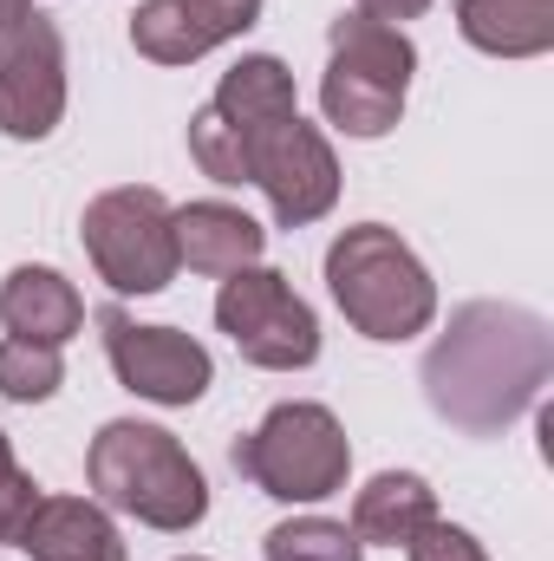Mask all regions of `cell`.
<instances>
[{
  "label": "cell",
  "instance_id": "obj_1",
  "mask_svg": "<svg viewBox=\"0 0 554 561\" xmlns=\"http://www.w3.org/2000/svg\"><path fill=\"white\" fill-rule=\"evenodd\" d=\"M554 373V333L535 307L470 300L450 313V333L424 353L430 412L470 437H496L522 419Z\"/></svg>",
  "mask_w": 554,
  "mask_h": 561
},
{
  "label": "cell",
  "instance_id": "obj_2",
  "mask_svg": "<svg viewBox=\"0 0 554 561\" xmlns=\"http://www.w3.org/2000/svg\"><path fill=\"white\" fill-rule=\"evenodd\" d=\"M85 477H92L105 510H125L143 529H163V536H183L209 516V483H203L196 457L163 424L112 419L85 450Z\"/></svg>",
  "mask_w": 554,
  "mask_h": 561
},
{
  "label": "cell",
  "instance_id": "obj_3",
  "mask_svg": "<svg viewBox=\"0 0 554 561\" xmlns=\"http://www.w3.org/2000/svg\"><path fill=\"white\" fill-rule=\"evenodd\" d=\"M326 287H333L339 313L366 340H385V346L412 340L437 320V280L385 222L339 229V242L326 249Z\"/></svg>",
  "mask_w": 554,
  "mask_h": 561
},
{
  "label": "cell",
  "instance_id": "obj_4",
  "mask_svg": "<svg viewBox=\"0 0 554 561\" xmlns=\"http://www.w3.org/2000/svg\"><path fill=\"white\" fill-rule=\"evenodd\" d=\"M229 463H235V477H249L275 503H326L346 490L353 444H346V424L326 405L293 399V405H275L249 437H235Z\"/></svg>",
  "mask_w": 554,
  "mask_h": 561
},
{
  "label": "cell",
  "instance_id": "obj_5",
  "mask_svg": "<svg viewBox=\"0 0 554 561\" xmlns=\"http://www.w3.org/2000/svg\"><path fill=\"white\" fill-rule=\"evenodd\" d=\"M170 203L150 183H125L85 203L79 216V242L92 255L99 280L112 294H163L176 280V229H170Z\"/></svg>",
  "mask_w": 554,
  "mask_h": 561
},
{
  "label": "cell",
  "instance_id": "obj_6",
  "mask_svg": "<svg viewBox=\"0 0 554 561\" xmlns=\"http://www.w3.org/2000/svg\"><path fill=\"white\" fill-rule=\"evenodd\" d=\"M300 112V92H293V72L280 66L275 53H249L222 72L216 99L189 118V157L203 176L216 183H249V138L275 118Z\"/></svg>",
  "mask_w": 554,
  "mask_h": 561
},
{
  "label": "cell",
  "instance_id": "obj_7",
  "mask_svg": "<svg viewBox=\"0 0 554 561\" xmlns=\"http://www.w3.org/2000/svg\"><path fill=\"white\" fill-rule=\"evenodd\" d=\"M216 327L235 340V353L262 373H300L320 359V320L287 287L280 268H235L216 294Z\"/></svg>",
  "mask_w": 554,
  "mask_h": 561
},
{
  "label": "cell",
  "instance_id": "obj_8",
  "mask_svg": "<svg viewBox=\"0 0 554 561\" xmlns=\"http://www.w3.org/2000/svg\"><path fill=\"white\" fill-rule=\"evenodd\" d=\"M249 183H262L280 229H307L339 203V157L320 138V125L293 112L249 138Z\"/></svg>",
  "mask_w": 554,
  "mask_h": 561
},
{
  "label": "cell",
  "instance_id": "obj_9",
  "mask_svg": "<svg viewBox=\"0 0 554 561\" xmlns=\"http://www.w3.org/2000/svg\"><path fill=\"white\" fill-rule=\"evenodd\" d=\"M99 333H105V359H112L118 386L150 399V405H196L216 379L209 346H196L176 327H138L125 307H105Z\"/></svg>",
  "mask_w": 554,
  "mask_h": 561
},
{
  "label": "cell",
  "instance_id": "obj_10",
  "mask_svg": "<svg viewBox=\"0 0 554 561\" xmlns=\"http://www.w3.org/2000/svg\"><path fill=\"white\" fill-rule=\"evenodd\" d=\"M66 118V39L46 13H26V26L0 46V131L13 144H39Z\"/></svg>",
  "mask_w": 554,
  "mask_h": 561
},
{
  "label": "cell",
  "instance_id": "obj_11",
  "mask_svg": "<svg viewBox=\"0 0 554 561\" xmlns=\"http://www.w3.org/2000/svg\"><path fill=\"white\" fill-rule=\"evenodd\" d=\"M262 20V0H143L131 13V46L150 66H196L203 53L242 39Z\"/></svg>",
  "mask_w": 554,
  "mask_h": 561
},
{
  "label": "cell",
  "instance_id": "obj_12",
  "mask_svg": "<svg viewBox=\"0 0 554 561\" xmlns=\"http://www.w3.org/2000/svg\"><path fill=\"white\" fill-rule=\"evenodd\" d=\"M176 229V262L196 268V275H235V268H255L262 249H268V229L235 209V203H189L170 216Z\"/></svg>",
  "mask_w": 554,
  "mask_h": 561
},
{
  "label": "cell",
  "instance_id": "obj_13",
  "mask_svg": "<svg viewBox=\"0 0 554 561\" xmlns=\"http://www.w3.org/2000/svg\"><path fill=\"white\" fill-rule=\"evenodd\" d=\"M20 549L33 561H125V536L92 496H39Z\"/></svg>",
  "mask_w": 554,
  "mask_h": 561
},
{
  "label": "cell",
  "instance_id": "obj_14",
  "mask_svg": "<svg viewBox=\"0 0 554 561\" xmlns=\"http://www.w3.org/2000/svg\"><path fill=\"white\" fill-rule=\"evenodd\" d=\"M0 320L13 340H39V346H66L85 327V300L59 268H13L0 280Z\"/></svg>",
  "mask_w": 554,
  "mask_h": 561
},
{
  "label": "cell",
  "instance_id": "obj_15",
  "mask_svg": "<svg viewBox=\"0 0 554 561\" xmlns=\"http://www.w3.org/2000/svg\"><path fill=\"white\" fill-rule=\"evenodd\" d=\"M430 516H437V490L417 470H379L353 496V536L359 542H379V549H405Z\"/></svg>",
  "mask_w": 554,
  "mask_h": 561
},
{
  "label": "cell",
  "instance_id": "obj_16",
  "mask_svg": "<svg viewBox=\"0 0 554 561\" xmlns=\"http://www.w3.org/2000/svg\"><path fill=\"white\" fill-rule=\"evenodd\" d=\"M320 105H326V125H339L346 138H385L405 118V85H392V79L333 53L326 79H320Z\"/></svg>",
  "mask_w": 554,
  "mask_h": 561
},
{
  "label": "cell",
  "instance_id": "obj_17",
  "mask_svg": "<svg viewBox=\"0 0 554 561\" xmlns=\"http://www.w3.org/2000/svg\"><path fill=\"white\" fill-rule=\"evenodd\" d=\"M457 26L476 53L535 59L554 46V0H457Z\"/></svg>",
  "mask_w": 554,
  "mask_h": 561
},
{
  "label": "cell",
  "instance_id": "obj_18",
  "mask_svg": "<svg viewBox=\"0 0 554 561\" xmlns=\"http://www.w3.org/2000/svg\"><path fill=\"white\" fill-rule=\"evenodd\" d=\"M333 53L339 59H353V66H366V72H379V79H392V85H412L417 72V46L405 39V26H385V20H372V13H339L333 20Z\"/></svg>",
  "mask_w": 554,
  "mask_h": 561
},
{
  "label": "cell",
  "instance_id": "obj_19",
  "mask_svg": "<svg viewBox=\"0 0 554 561\" xmlns=\"http://www.w3.org/2000/svg\"><path fill=\"white\" fill-rule=\"evenodd\" d=\"M268 561H366V542L333 523V516H293V523H275L268 542H262Z\"/></svg>",
  "mask_w": 554,
  "mask_h": 561
},
{
  "label": "cell",
  "instance_id": "obj_20",
  "mask_svg": "<svg viewBox=\"0 0 554 561\" xmlns=\"http://www.w3.org/2000/svg\"><path fill=\"white\" fill-rule=\"evenodd\" d=\"M66 386V359L59 346H39V340H0V399L13 405H46L53 392Z\"/></svg>",
  "mask_w": 554,
  "mask_h": 561
},
{
  "label": "cell",
  "instance_id": "obj_21",
  "mask_svg": "<svg viewBox=\"0 0 554 561\" xmlns=\"http://www.w3.org/2000/svg\"><path fill=\"white\" fill-rule=\"evenodd\" d=\"M33 510H39V483L20 463H0V549H20Z\"/></svg>",
  "mask_w": 554,
  "mask_h": 561
},
{
  "label": "cell",
  "instance_id": "obj_22",
  "mask_svg": "<svg viewBox=\"0 0 554 561\" xmlns=\"http://www.w3.org/2000/svg\"><path fill=\"white\" fill-rule=\"evenodd\" d=\"M405 556L412 561H489L470 529H457V523H443V516H430V523L417 529L412 542H405Z\"/></svg>",
  "mask_w": 554,
  "mask_h": 561
},
{
  "label": "cell",
  "instance_id": "obj_23",
  "mask_svg": "<svg viewBox=\"0 0 554 561\" xmlns=\"http://www.w3.org/2000/svg\"><path fill=\"white\" fill-rule=\"evenodd\" d=\"M430 0H359V13H372V20H385V26H399V20H417Z\"/></svg>",
  "mask_w": 554,
  "mask_h": 561
},
{
  "label": "cell",
  "instance_id": "obj_24",
  "mask_svg": "<svg viewBox=\"0 0 554 561\" xmlns=\"http://www.w3.org/2000/svg\"><path fill=\"white\" fill-rule=\"evenodd\" d=\"M26 13H33V0H0V46L26 26Z\"/></svg>",
  "mask_w": 554,
  "mask_h": 561
},
{
  "label": "cell",
  "instance_id": "obj_25",
  "mask_svg": "<svg viewBox=\"0 0 554 561\" xmlns=\"http://www.w3.org/2000/svg\"><path fill=\"white\" fill-rule=\"evenodd\" d=\"M0 463H13V444H7V431H0Z\"/></svg>",
  "mask_w": 554,
  "mask_h": 561
},
{
  "label": "cell",
  "instance_id": "obj_26",
  "mask_svg": "<svg viewBox=\"0 0 554 561\" xmlns=\"http://www.w3.org/2000/svg\"><path fill=\"white\" fill-rule=\"evenodd\" d=\"M183 561H203V556H183Z\"/></svg>",
  "mask_w": 554,
  "mask_h": 561
}]
</instances>
